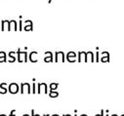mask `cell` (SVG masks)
I'll use <instances>...</instances> for the list:
<instances>
[{
    "label": "cell",
    "mask_w": 124,
    "mask_h": 116,
    "mask_svg": "<svg viewBox=\"0 0 124 116\" xmlns=\"http://www.w3.org/2000/svg\"><path fill=\"white\" fill-rule=\"evenodd\" d=\"M53 116H58V115H53Z\"/></svg>",
    "instance_id": "obj_17"
},
{
    "label": "cell",
    "mask_w": 124,
    "mask_h": 116,
    "mask_svg": "<svg viewBox=\"0 0 124 116\" xmlns=\"http://www.w3.org/2000/svg\"><path fill=\"white\" fill-rule=\"evenodd\" d=\"M51 88L52 89H56L57 88V84H51Z\"/></svg>",
    "instance_id": "obj_14"
},
{
    "label": "cell",
    "mask_w": 124,
    "mask_h": 116,
    "mask_svg": "<svg viewBox=\"0 0 124 116\" xmlns=\"http://www.w3.org/2000/svg\"><path fill=\"white\" fill-rule=\"evenodd\" d=\"M51 1H52V0H49V3H51Z\"/></svg>",
    "instance_id": "obj_15"
},
{
    "label": "cell",
    "mask_w": 124,
    "mask_h": 116,
    "mask_svg": "<svg viewBox=\"0 0 124 116\" xmlns=\"http://www.w3.org/2000/svg\"><path fill=\"white\" fill-rule=\"evenodd\" d=\"M73 58H75V54L73 53V52H70V53H69L68 54V60L70 61V62H73Z\"/></svg>",
    "instance_id": "obj_11"
},
{
    "label": "cell",
    "mask_w": 124,
    "mask_h": 116,
    "mask_svg": "<svg viewBox=\"0 0 124 116\" xmlns=\"http://www.w3.org/2000/svg\"><path fill=\"white\" fill-rule=\"evenodd\" d=\"M50 96H51V97H57V96H58V93H57V92H52V93L50 94Z\"/></svg>",
    "instance_id": "obj_13"
},
{
    "label": "cell",
    "mask_w": 124,
    "mask_h": 116,
    "mask_svg": "<svg viewBox=\"0 0 124 116\" xmlns=\"http://www.w3.org/2000/svg\"><path fill=\"white\" fill-rule=\"evenodd\" d=\"M29 60L32 63H35L37 61V53L36 52H31L29 55Z\"/></svg>",
    "instance_id": "obj_5"
},
{
    "label": "cell",
    "mask_w": 124,
    "mask_h": 116,
    "mask_svg": "<svg viewBox=\"0 0 124 116\" xmlns=\"http://www.w3.org/2000/svg\"><path fill=\"white\" fill-rule=\"evenodd\" d=\"M45 62H52V54H51L50 52H47V53H46Z\"/></svg>",
    "instance_id": "obj_10"
},
{
    "label": "cell",
    "mask_w": 124,
    "mask_h": 116,
    "mask_svg": "<svg viewBox=\"0 0 124 116\" xmlns=\"http://www.w3.org/2000/svg\"><path fill=\"white\" fill-rule=\"evenodd\" d=\"M9 25H10V22H9V21H3V22H2V29L5 30L6 27L9 29Z\"/></svg>",
    "instance_id": "obj_9"
},
{
    "label": "cell",
    "mask_w": 124,
    "mask_h": 116,
    "mask_svg": "<svg viewBox=\"0 0 124 116\" xmlns=\"http://www.w3.org/2000/svg\"><path fill=\"white\" fill-rule=\"evenodd\" d=\"M62 60V62L65 61V57H64V53L63 52H57L56 53V62H59V60Z\"/></svg>",
    "instance_id": "obj_4"
},
{
    "label": "cell",
    "mask_w": 124,
    "mask_h": 116,
    "mask_svg": "<svg viewBox=\"0 0 124 116\" xmlns=\"http://www.w3.org/2000/svg\"><path fill=\"white\" fill-rule=\"evenodd\" d=\"M12 28H14L15 30L17 29V22H16V21H11V22H10V25H9V30H11Z\"/></svg>",
    "instance_id": "obj_8"
},
{
    "label": "cell",
    "mask_w": 124,
    "mask_h": 116,
    "mask_svg": "<svg viewBox=\"0 0 124 116\" xmlns=\"http://www.w3.org/2000/svg\"><path fill=\"white\" fill-rule=\"evenodd\" d=\"M18 60L19 62H26L27 60V55L25 52H22L20 49L18 50Z\"/></svg>",
    "instance_id": "obj_1"
},
{
    "label": "cell",
    "mask_w": 124,
    "mask_h": 116,
    "mask_svg": "<svg viewBox=\"0 0 124 116\" xmlns=\"http://www.w3.org/2000/svg\"><path fill=\"white\" fill-rule=\"evenodd\" d=\"M0 116H5V115H0Z\"/></svg>",
    "instance_id": "obj_16"
},
{
    "label": "cell",
    "mask_w": 124,
    "mask_h": 116,
    "mask_svg": "<svg viewBox=\"0 0 124 116\" xmlns=\"http://www.w3.org/2000/svg\"><path fill=\"white\" fill-rule=\"evenodd\" d=\"M6 60V55L4 52H0V62H5Z\"/></svg>",
    "instance_id": "obj_12"
},
{
    "label": "cell",
    "mask_w": 124,
    "mask_h": 116,
    "mask_svg": "<svg viewBox=\"0 0 124 116\" xmlns=\"http://www.w3.org/2000/svg\"><path fill=\"white\" fill-rule=\"evenodd\" d=\"M42 90L46 93L47 92V86H46V84H39V86H38V92L39 93H41L42 92Z\"/></svg>",
    "instance_id": "obj_6"
},
{
    "label": "cell",
    "mask_w": 124,
    "mask_h": 116,
    "mask_svg": "<svg viewBox=\"0 0 124 116\" xmlns=\"http://www.w3.org/2000/svg\"><path fill=\"white\" fill-rule=\"evenodd\" d=\"M32 28V23L30 21H26L25 22V26H24V29L25 30H28V29H31Z\"/></svg>",
    "instance_id": "obj_7"
},
{
    "label": "cell",
    "mask_w": 124,
    "mask_h": 116,
    "mask_svg": "<svg viewBox=\"0 0 124 116\" xmlns=\"http://www.w3.org/2000/svg\"><path fill=\"white\" fill-rule=\"evenodd\" d=\"M24 90H27V92L30 93V86H29V84H27V83H23V84H22V88H21L22 94L24 93Z\"/></svg>",
    "instance_id": "obj_3"
},
{
    "label": "cell",
    "mask_w": 124,
    "mask_h": 116,
    "mask_svg": "<svg viewBox=\"0 0 124 116\" xmlns=\"http://www.w3.org/2000/svg\"><path fill=\"white\" fill-rule=\"evenodd\" d=\"M9 92L11 94H16L18 91H19V86L16 84V83H12L9 85Z\"/></svg>",
    "instance_id": "obj_2"
}]
</instances>
